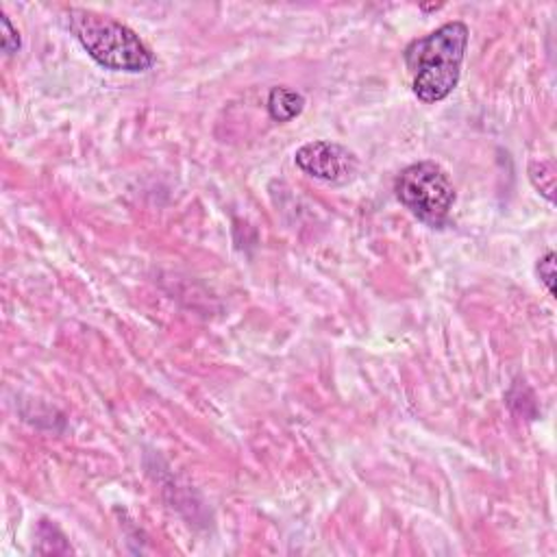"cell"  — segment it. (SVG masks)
Instances as JSON below:
<instances>
[{
    "instance_id": "obj_4",
    "label": "cell",
    "mask_w": 557,
    "mask_h": 557,
    "mask_svg": "<svg viewBox=\"0 0 557 557\" xmlns=\"http://www.w3.org/2000/svg\"><path fill=\"white\" fill-rule=\"evenodd\" d=\"M294 161L305 174L326 183H346L359 168V161L352 150L326 139L302 144L296 150Z\"/></svg>"
},
{
    "instance_id": "obj_7",
    "label": "cell",
    "mask_w": 557,
    "mask_h": 557,
    "mask_svg": "<svg viewBox=\"0 0 557 557\" xmlns=\"http://www.w3.org/2000/svg\"><path fill=\"white\" fill-rule=\"evenodd\" d=\"M537 276L546 285L548 294L555 296V252L548 250L540 261H537Z\"/></svg>"
},
{
    "instance_id": "obj_3",
    "label": "cell",
    "mask_w": 557,
    "mask_h": 557,
    "mask_svg": "<svg viewBox=\"0 0 557 557\" xmlns=\"http://www.w3.org/2000/svg\"><path fill=\"white\" fill-rule=\"evenodd\" d=\"M398 200L424 224L442 226L455 205V187L435 161L407 165L394 183Z\"/></svg>"
},
{
    "instance_id": "obj_8",
    "label": "cell",
    "mask_w": 557,
    "mask_h": 557,
    "mask_svg": "<svg viewBox=\"0 0 557 557\" xmlns=\"http://www.w3.org/2000/svg\"><path fill=\"white\" fill-rule=\"evenodd\" d=\"M0 24H2V50L7 54H13L20 50V33L13 28L11 20L2 13L0 15Z\"/></svg>"
},
{
    "instance_id": "obj_2",
    "label": "cell",
    "mask_w": 557,
    "mask_h": 557,
    "mask_svg": "<svg viewBox=\"0 0 557 557\" xmlns=\"http://www.w3.org/2000/svg\"><path fill=\"white\" fill-rule=\"evenodd\" d=\"M67 26L87 54L107 70L146 72L154 65V54L139 35L109 15L89 9H70Z\"/></svg>"
},
{
    "instance_id": "obj_6",
    "label": "cell",
    "mask_w": 557,
    "mask_h": 557,
    "mask_svg": "<svg viewBox=\"0 0 557 557\" xmlns=\"http://www.w3.org/2000/svg\"><path fill=\"white\" fill-rule=\"evenodd\" d=\"M555 176H557V168L553 159H533L529 163V178L533 183V187L548 200H555Z\"/></svg>"
},
{
    "instance_id": "obj_5",
    "label": "cell",
    "mask_w": 557,
    "mask_h": 557,
    "mask_svg": "<svg viewBox=\"0 0 557 557\" xmlns=\"http://www.w3.org/2000/svg\"><path fill=\"white\" fill-rule=\"evenodd\" d=\"M305 109L302 94L289 87H272L268 94V113L274 122H289Z\"/></svg>"
},
{
    "instance_id": "obj_1",
    "label": "cell",
    "mask_w": 557,
    "mask_h": 557,
    "mask_svg": "<svg viewBox=\"0 0 557 557\" xmlns=\"http://www.w3.org/2000/svg\"><path fill=\"white\" fill-rule=\"evenodd\" d=\"M466 46L468 26L463 22H446L405 48L403 57L411 74V89L422 102H440L457 87Z\"/></svg>"
}]
</instances>
